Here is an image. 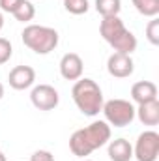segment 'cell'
Returning <instances> with one entry per match:
<instances>
[{
	"instance_id": "5b68a950",
	"label": "cell",
	"mask_w": 159,
	"mask_h": 161,
	"mask_svg": "<svg viewBox=\"0 0 159 161\" xmlns=\"http://www.w3.org/2000/svg\"><path fill=\"white\" fill-rule=\"evenodd\" d=\"M101 113L105 114V122L114 127H125L135 120V105L127 99H109L103 103Z\"/></svg>"
},
{
	"instance_id": "cb8c5ba5",
	"label": "cell",
	"mask_w": 159,
	"mask_h": 161,
	"mask_svg": "<svg viewBox=\"0 0 159 161\" xmlns=\"http://www.w3.org/2000/svg\"><path fill=\"white\" fill-rule=\"evenodd\" d=\"M0 161H8V159H6V156L2 154V150H0Z\"/></svg>"
},
{
	"instance_id": "5bb4252c",
	"label": "cell",
	"mask_w": 159,
	"mask_h": 161,
	"mask_svg": "<svg viewBox=\"0 0 159 161\" xmlns=\"http://www.w3.org/2000/svg\"><path fill=\"white\" fill-rule=\"evenodd\" d=\"M122 0H96V11L101 17H114L120 15Z\"/></svg>"
},
{
	"instance_id": "603a6c76",
	"label": "cell",
	"mask_w": 159,
	"mask_h": 161,
	"mask_svg": "<svg viewBox=\"0 0 159 161\" xmlns=\"http://www.w3.org/2000/svg\"><path fill=\"white\" fill-rule=\"evenodd\" d=\"M2 97H4V84L0 82V99H2Z\"/></svg>"
},
{
	"instance_id": "52a82bcc",
	"label": "cell",
	"mask_w": 159,
	"mask_h": 161,
	"mask_svg": "<svg viewBox=\"0 0 159 161\" xmlns=\"http://www.w3.org/2000/svg\"><path fill=\"white\" fill-rule=\"evenodd\" d=\"M30 101L40 111H52V109L58 107L60 96H58V90L54 86H51V84H38L30 92Z\"/></svg>"
},
{
	"instance_id": "2e32d148",
	"label": "cell",
	"mask_w": 159,
	"mask_h": 161,
	"mask_svg": "<svg viewBox=\"0 0 159 161\" xmlns=\"http://www.w3.org/2000/svg\"><path fill=\"white\" fill-rule=\"evenodd\" d=\"M19 23H28V21H32L34 19V15H36V8H34V4L32 2H28V0H25L13 13H11Z\"/></svg>"
},
{
	"instance_id": "d4e9b609",
	"label": "cell",
	"mask_w": 159,
	"mask_h": 161,
	"mask_svg": "<svg viewBox=\"0 0 159 161\" xmlns=\"http://www.w3.org/2000/svg\"><path fill=\"white\" fill-rule=\"evenodd\" d=\"M80 161H92V159H86V158H84V159H80Z\"/></svg>"
},
{
	"instance_id": "6da1fadb",
	"label": "cell",
	"mask_w": 159,
	"mask_h": 161,
	"mask_svg": "<svg viewBox=\"0 0 159 161\" xmlns=\"http://www.w3.org/2000/svg\"><path fill=\"white\" fill-rule=\"evenodd\" d=\"M111 141V125L105 120H96L86 127H80L73 131L69 137V150L73 156L84 159L94 150L105 146Z\"/></svg>"
},
{
	"instance_id": "30bf717a",
	"label": "cell",
	"mask_w": 159,
	"mask_h": 161,
	"mask_svg": "<svg viewBox=\"0 0 159 161\" xmlns=\"http://www.w3.org/2000/svg\"><path fill=\"white\" fill-rule=\"evenodd\" d=\"M8 82L13 90H26L36 82V71L30 66H15L8 75Z\"/></svg>"
},
{
	"instance_id": "8fae6325",
	"label": "cell",
	"mask_w": 159,
	"mask_h": 161,
	"mask_svg": "<svg viewBox=\"0 0 159 161\" xmlns=\"http://www.w3.org/2000/svg\"><path fill=\"white\" fill-rule=\"evenodd\" d=\"M131 99L137 105L150 103L157 99V86L152 80H139L131 86Z\"/></svg>"
},
{
	"instance_id": "8992f818",
	"label": "cell",
	"mask_w": 159,
	"mask_h": 161,
	"mask_svg": "<svg viewBox=\"0 0 159 161\" xmlns=\"http://www.w3.org/2000/svg\"><path fill=\"white\" fill-rule=\"evenodd\" d=\"M159 156V133L154 129L142 131L133 146V158L137 161H157Z\"/></svg>"
},
{
	"instance_id": "4fadbf2b",
	"label": "cell",
	"mask_w": 159,
	"mask_h": 161,
	"mask_svg": "<svg viewBox=\"0 0 159 161\" xmlns=\"http://www.w3.org/2000/svg\"><path fill=\"white\" fill-rule=\"evenodd\" d=\"M135 116L144 125H157L159 124V101L156 99V101L139 105V109H135Z\"/></svg>"
},
{
	"instance_id": "7c38bea8",
	"label": "cell",
	"mask_w": 159,
	"mask_h": 161,
	"mask_svg": "<svg viewBox=\"0 0 159 161\" xmlns=\"http://www.w3.org/2000/svg\"><path fill=\"white\" fill-rule=\"evenodd\" d=\"M109 158L111 161H131L133 159V146L127 139L109 141Z\"/></svg>"
},
{
	"instance_id": "ac0fdd59",
	"label": "cell",
	"mask_w": 159,
	"mask_h": 161,
	"mask_svg": "<svg viewBox=\"0 0 159 161\" xmlns=\"http://www.w3.org/2000/svg\"><path fill=\"white\" fill-rule=\"evenodd\" d=\"M146 38L152 45H159V19L154 17L146 26Z\"/></svg>"
},
{
	"instance_id": "e0dca14e",
	"label": "cell",
	"mask_w": 159,
	"mask_h": 161,
	"mask_svg": "<svg viewBox=\"0 0 159 161\" xmlns=\"http://www.w3.org/2000/svg\"><path fill=\"white\" fill-rule=\"evenodd\" d=\"M64 8L71 15H82L88 11L90 4H88V0H64Z\"/></svg>"
},
{
	"instance_id": "9a60e30c",
	"label": "cell",
	"mask_w": 159,
	"mask_h": 161,
	"mask_svg": "<svg viewBox=\"0 0 159 161\" xmlns=\"http://www.w3.org/2000/svg\"><path fill=\"white\" fill-rule=\"evenodd\" d=\"M131 2H133L135 9L144 17L154 19L159 15V0H131Z\"/></svg>"
},
{
	"instance_id": "7a4b0ae2",
	"label": "cell",
	"mask_w": 159,
	"mask_h": 161,
	"mask_svg": "<svg viewBox=\"0 0 159 161\" xmlns=\"http://www.w3.org/2000/svg\"><path fill=\"white\" fill-rule=\"evenodd\" d=\"M71 97L82 114L86 116H97L103 109L105 97H103V90L99 88V84L94 79L88 77H80L75 80L73 88H71Z\"/></svg>"
},
{
	"instance_id": "d6986e66",
	"label": "cell",
	"mask_w": 159,
	"mask_h": 161,
	"mask_svg": "<svg viewBox=\"0 0 159 161\" xmlns=\"http://www.w3.org/2000/svg\"><path fill=\"white\" fill-rule=\"evenodd\" d=\"M11 54H13L11 41L6 40V38H0V66H2V64H6V62H9Z\"/></svg>"
},
{
	"instance_id": "277c9868",
	"label": "cell",
	"mask_w": 159,
	"mask_h": 161,
	"mask_svg": "<svg viewBox=\"0 0 159 161\" xmlns=\"http://www.w3.org/2000/svg\"><path fill=\"white\" fill-rule=\"evenodd\" d=\"M21 38H23V43L36 54H49L51 51L58 47V41H60V36L54 28L43 26V25L25 26Z\"/></svg>"
},
{
	"instance_id": "3957f363",
	"label": "cell",
	"mask_w": 159,
	"mask_h": 161,
	"mask_svg": "<svg viewBox=\"0 0 159 161\" xmlns=\"http://www.w3.org/2000/svg\"><path fill=\"white\" fill-rule=\"evenodd\" d=\"M99 34L114 49V53L131 54L133 51H137V38H135V34L125 28L123 21L120 19L118 15L103 17L101 25H99Z\"/></svg>"
},
{
	"instance_id": "9c48e42d",
	"label": "cell",
	"mask_w": 159,
	"mask_h": 161,
	"mask_svg": "<svg viewBox=\"0 0 159 161\" xmlns=\"http://www.w3.org/2000/svg\"><path fill=\"white\" fill-rule=\"evenodd\" d=\"M84 71V62L77 53H66L60 60V75L66 80H79Z\"/></svg>"
},
{
	"instance_id": "ffe728a7",
	"label": "cell",
	"mask_w": 159,
	"mask_h": 161,
	"mask_svg": "<svg viewBox=\"0 0 159 161\" xmlns=\"http://www.w3.org/2000/svg\"><path fill=\"white\" fill-rule=\"evenodd\" d=\"M25 0H0V11H6V13H13Z\"/></svg>"
},
{
	"instance_id": "44dd1931",
	"label": "cell",
	"mask_w": 159,
	"mask_h": 161,
	"mask_svg": "<svg viewBox=\"0 0 159 161\" xmlns=\"http://www.w3.org/2000/svg\"><path fill=\"white\" fill-rule=\"evenodd\" d=\"M30 161H54V156L49 150H36L30 156Z\"/></svg>"
},
{
	"instance_id": "7402d4cb",
	"label": "cell",
	"mask_w": 159,
	"mask_h": 161,
	"mask_svg": "<svg viewBox=\"0 0 159 161\" xmlns=\"http://www.w3.org/2000/svg\"><path fill=\"white\" fill-rule=\"evenodd\" d=\"M4 28V15H2V11H0V30Z\"/></svg>"
},
{
	"instance_id": "ba28073f",
	"label": "cell",
	"mask_w": 159,
	"mask_h": 161,
	"mask_svg": "<svg viewBox=\"0 0 159 161\" xmlns=\"http://www.w3.org/2000/svg\"><path fill=\"white\" fill-rule=\"evenodd\" d=\"M107 71L111 77L116 79H127L133 75L135 71V62L131 58V54H123V53H112L107 60Z\"/></svg>"
}]
</instances>
